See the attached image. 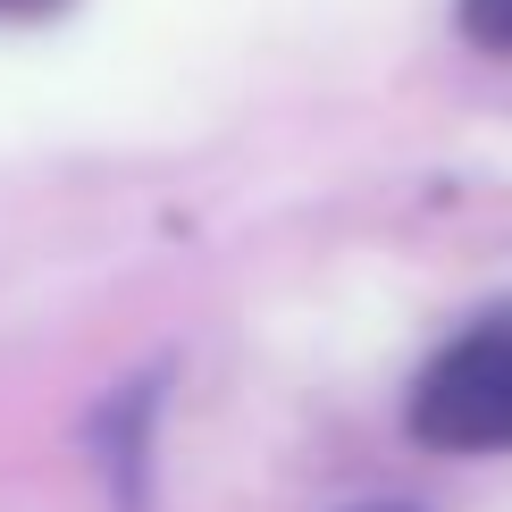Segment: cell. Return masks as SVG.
Segmentation results:
<instances>
[{"label":"cell","instance_id":"6da1fadb","mask_svg":"<svg viewBox=\"0 0 512 512\" xmlns=\"http://www.w3.org/2000/svg\"><path fill=\"white\" fill-rule=\"evenodd\" d=\"M412 429L445 454H512V311L462 328L420 370Z\"/></svg>","mask_w":512,"mask_h":512},{"label":"cell","instance_id":"7a4b0ae2","mask_svg":"<svg viewBox=\"0 0 512 512\" xmlns=\"http://www.w3.org/2000/svg\"><path fill=\"white\" fill-rule=\"evenodd\" d=\"M462 26L487 51H512V0H462Z\"/></svg>","mask_w":512,"mask_h":512},{"label":"cell","instance_id":"3957f363","mask_svg":"<svg viewBox=\"0 0 512 512\" xmlns=\"http://www.w3.org/2000/svg\"><path fill=\"white\" fill-rule=\"evenodd\" d=\"M34 9H51V0H0V17H34Z\"/></svg>","mask_w":512,"mask_h":512},{"label":"cell","instance_id":"277c9868","mask_svg":"<svg viewBox=\"0 0 512 512\" xmlns=\"http://www.w3.org/2000/svg\"><path fill=\"white\" fill-rule=\"evenodd\" d=\"M361 512H412V504H361Z\"/></svg>","mask_w":512,"mask_h":512}]
</instances>
